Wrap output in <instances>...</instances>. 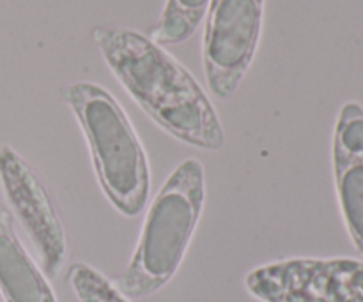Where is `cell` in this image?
I'll use <instances>...</instances> for the list:
<instances>
[{
    "instance_id": "9c48e42d",
    "label": "cell",
    "mask_w": 363,
    "mask_h": 302,
    "mask_svg": "<svg viewBox=\"0 0 363 302\" xmlns=\"http://www.w3.org/2000/svg\"><path fill=\"white\" fill-rule=\"evenodd\" d=\"M208 7L209 0H167L149 37L162 46L188 41L204 21Z\"/></svg>"
},
{
    "instance_id": "6da1fadb",
    "label": "cell",
    "mask_w": 363,
    "mask_h": 302,
    "mask_svg": "<svg viewBox=\"0 0 363 302\" xmlns=\"http://www.w3.org/2000/svg\"><path fill=\"white\" fill-rule=\"evenodd\" d=\"M103 60L145 115L181 144L220 151L222 122L194 74L149 35L126 27L92 32Z\"/></svg>"
},
{
    "instance_id": "7a4b0ae2",
    "label": "cell",
    "mask_w": 363,
    "mask_h": 302,
    "mask_svg": "<svg viewBox=\"0 0 363 302\" xmlns=\"http://www.w3.org/2000/svg\"><path fill=\"white\" fill-rule=\"evenodd\" d=\"M60 98L87 140L106 200L126 218L140 214L151 193V166L140 137L116 95L92 81H74L60 88Z\"/></svg>"
},
{
    "instance_id": "8992f818",
    "label": "cell",
    "mask_w": 363,
    "mask_h": 302,
    "mask_svg": "<svg viewBox=\"0 0 363 302\" xmlns=\"http://www.w3.org/2000/svg\"><path fill=\"white\" fill-rule=\"evenodd\" d=\"M0 187L9 211L30 239L41 271L57 278L67 258V237L59 209L35 170L11 145L0 147Z\"/></svg>"
},
{
    "instance_id": "ba28073f",
    "label": "cell",
    "mask_w": 363,
    "mask_h": 302,
    "mask_svg": "<svg viewBox=\"0 0 363 302\" xmlns=\"http://www.w3.org/2000/svg\"><path fill=\"white\" fill-rule=\"evenodd\" d=\"M0 296L6 302H57L45 272L21 244L9 209L0 207Z\"/></svg>"
},
{
    "instance_id": "30bf717a",
    "label": "cell",
    "mask_w": 363,
    "mask_h": 302,
    "mask_svg": "<svg viewBox=\"0 0 363 302\" xmlns=\"http://www.w3.org/2000/svg\"><path fill=\"white\" fill-rule=\"evenodd\" d=\"M66 281L80 302H130L116 283L87 264H71Z\"/></svg>"
},
{
    "instance_id": "52a82bcc",
    "label": "cell",
    "mask_w": 363,
    "mask_h": 302,
    "mask_svg": "<svg viewBox=\"0 0 363 302\" xmlns=\"http://www.w3.org/2000/svg\"><path fill=\"white\" fill-rule=\"evenodd\" d=\"M333 179L344 225L363 255V106L344 103L332 140Z\"/></svg>"
},
{
    "instance_id": "277c9868",
    "label": "cell",
    "mask_w": 363,
    "mask_h": 302,
    "mask_svg": "<svg viewBox=\"0 0 363 302\" xmlns=\"http://www.w3.org/2000/svg\"><path fill=\"white\" fill-rule=\"evenodd\" d=\"M266 0H209L202 67L209 91L227 99L238 91L257 53Z\"/></svg>"
},
{
    "instance_id": "5b68a950",
    "label": "cell",
    "mask_w": 363,
    "mask_h": 302,
    "mask_svg": "<svg viewBox=\"0 0 363 302\" xmlns=\"http://www.w3.org/2000/svg\"><path fill=\"white\" fill-rule=\"evenodd\" d=\"M245 286L261 302H363V262L287 258L248 272Z\"/></svg>"
},
{
    "instance_id": "3957f363",
    "label": "cell",
    "mask_w": 363,
    "mask_h": 302,
    "mask_svg": "<svg viewBox=\"0 0 363 302\" xmlns=\"http://www.w3.org/2000/svg\"><path fill=\"white\" fill-rule=\"evenodd\" d=\"M206 202L204 166L199 159L181 161L152 198L130 264L116 278L126 297L160 292L179 271Z\"/></svg>"
}]
</instances>
